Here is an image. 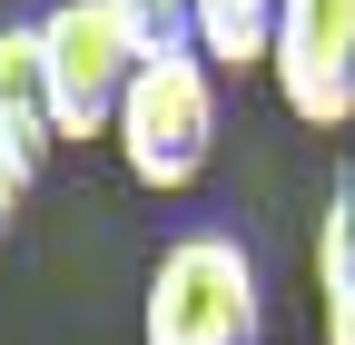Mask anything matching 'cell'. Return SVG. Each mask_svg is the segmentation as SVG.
Listing matches in <instances>:
<instances>
[{
  "label": "cell",
  "mask_w": 355,
  "mask_h": 345,
  "mask_svg": "<svg viewBox=\"0 0 355 345\" xmlns=\"http://www.w3.org/2000/svg\"><path fill=\"white\" fill-rule=\"evenodd\" d=\"M148 345H257L266 335V296H257V256L227 227H188L158 247L148 267V306H139Z\"/></svg>",
  "instance_id": "cell-1"
},
{
  "label": "cell",
  "mask_w": 355,
  "mask_h": 345,
  "mask_svg": "<svg viewBox=\"0 0 355 345\" xmlns=\"http://www.w3.org/2000/svg\"><path fill=\"white\" fill-rule=\"evenodd\" d=\"M109 139L128 158L139 188H198L207 158H217V69L198 50H168V60H139L128 99L109 118Z\"/></svg>",
  "instance_id": "cell-2"
},
{
  "label": "cell",
  "mask_w": 355,
  "mask_h": 345,
  "mask_svg": "<svg viewBox=\"0 0 355 345\" xmlns=\"http://www.w3.org/2000/svg\"><path fill=\"white\" fill-rule=\"evenodd\" d=\"M40 69H50V109L60 139H109V118L139 79V50L109 20V0H50L40 10Z\"/></svg>",
  "instance_id": "cell-3"
},
{
  "label": "cell",
  "mask_w": 355,
  "mask_h": 345,
  "mask_svg": "<svg viewBox=\"0 0 355 345\" xmlns=\"http://www.w3.org/2000/svg\"><path fill=\"white\" fill-rule=\"evenodd\" d=\"M266 69H277V99L306 128H345L355 118V0H286Z\"/></svg>",
  "instance_id": "cell-4"
},
{
  "label": "cell",
  "mask_w": 355,
  "mask_h": 345,
  "mask_svg": "<svg viewBox=\"0 0 355 345\" xmlns=\"http://www.w3.org/2000/svg\"><path fill=\"white\" fill-rule=\"evenodd\" d=\"M60 148V109H50V69H40V20L0 30V158L40 178V158Z\"/></svg>",
  "instance_id": "cell-5"
},
{
  "label": "cell",
  "mask_w": 355,
  "mask_h": 345,
  "mask_svg": "<svg viewBox=\"0 0 355 345\" xmlns=\"http://www.w3.org/2000/svg\"><path fill=\"white\" fill-rule=\"evenodd\" d=\"M277 10L286 0H198V60L207 69H266Z\"/></svg>",
  "instance_id": "cell-6"
},
{
  "label": "cell",
  "mask_w": 355,
  "mask_h": 345,
  "mask_svg": "<svg viewBox=\"0 0 355 345\" xmlns=\"http://www.w3.org/2000/svg\"><path fill=\"white\" fill-rule=\"evenodd\" d=\"M316 286H326V306H355V168L336 178L326 218H316Z\"/></svg>",
  "instance_id": "cell-7"
},
{
  "label": "cell",
  "mask_w": 355,
  "mask_h": 345,
  "mask_svg": "<svg viewBox=\"0 0 355 345\" xmlns=\"http://www.w3.org/2000/svg\"><path fill=\"white\" fill-rule=\"evenodd\" d=\"M109 20L128 30V50H139V60L198 50V0H109Z\"/></svg>",
  "instance_id": "cell-8"
},
{
  "label": "cell",
  "mask_w": 355,
  "mask_h": 345,
  "mask_svg": "<svg viewBox=\"0 0 355 345\" xmlns=\"http://www.w3.org/2000/svg\"><path fill=\"white\" fill-rule=\"evenodd\" d=\"M20 197H30V178H20L10 158H0V237H10V218H20Z\"/></svg>",
  "instance_id": "cell-9"
}]
</instances>
